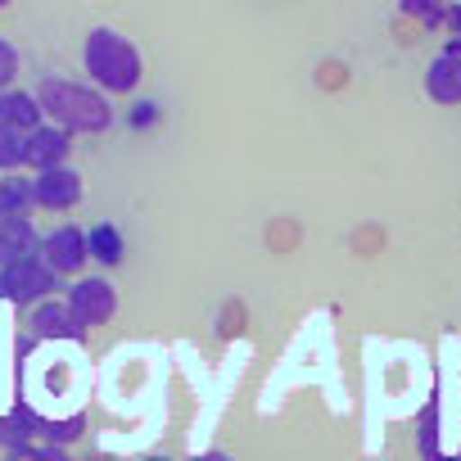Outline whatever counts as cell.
I'll return each mask as SVG.
<instances>
[{"instance_id": "6da1fadb", "label": "cell", "mask_w": 461, "mask_h": 461, "mask_svg": "<svg viewBox=\"0 0 461 461\" xmlns=\"http://www.w3.org/2000/svg\"><path fill=\"white\" fill-rule=\"evenodd\" d=\"M41 118L73 136H104L113 127V104L100 86H82L73 77H41L37 86Z\"/></svg>"}, {"instance_id": "7a4b0ae2", "label": "cell", "mask_w": 461, "mask_h": 461, "mask_svg": "<svg viewBox=\"0 0 461 461\" xmlns=\"http://www.w3.org/2000/svg\"><path fill=\"white\" fill-rule=\"evenodd\" d=\"M82 64H86V77H91L100 91H118V95L136 91V86H140V73H145L136 41L122 37V32H113V28H91V32H86Z\"/></svg>"}, {"instance_id": "3957f363", "label": "cell", "mask_w": 461, "mask_h": 461, "mask_svg": "<svg viewBox=\"0 0 461 461\" xmlns=\"http://www.w3.org/2000/svg\"><path fill=\"white\" fill-rule=\"evenodd\" d=\"M55 285H59V276L41 263V254L0 263V299L5 303H37V299L55 294Z\"/></svg>"}, {"instance_id": "277c9868", "label": "cell", "mask_w": 461, "mask_h": 461, "mask_svg": "<svg viewBox=\"0 0 461 461\" xmlns=\"http://www.w3.org/2000/svg\"><path fill=\"white\" fill-rule=\"evenodd\" d=\"M32 199L37 208L46 212H68L82 203V172L68 167V163H55V167H37L32 176Z\"/></svg>"}, {"instance_id": "5b68a950", "label": "cell", "mask_w": 461, "mask_h": 461, "mask_svg": "<svg viewBox=\"0 0 461 461\" xmlns=\"http://www.w3.org/2000/svg\"><path fill=\"white\" fill-rule=\"evenodd\" d=\"M32 335L41 339V344H77L82 335H86V321L73 312V303L68 299H37V308H32Z\"/></svg>"}, {"instance_id": "8992f818", "label": "cell", "mask_w": 461, "mask_h": 461, "mask_svg": "<svg viewBox=\"0 0 461 461\" xmlns=\"http://www.w3.org/2000/svg\"><path fill=\"white\" fill-rule=\"evenodd\" d=\"M37 254L55 276H77L86 267V226H55L46 240H37Z\"/></svg>"}, {"instance_id": "52a82bcc", "label": "cell", "mask_w": 461, "mask_h": 461, "mask_svg": "<svg viewBox=\"0 0 461 461\" xmlns=\"http://www.w3.org/2000/svg\"><path fill=\"white\" fill-rule=\"evenodd\" d=\"M64 299H68L73 312L86 321V330L113 321V312H118V290H113V281H104V276H77Z\"/></svg>"}, {"instance_id": "ba28073f", "label": "cell", "mask_w": 461, "mask_h": 461, "mask_svg": "<svg viewBox=\"0 0 461 461\" xmlns=\"http://www.w3.org/2000/svg\"><path fill=\"white\" fill-rule=\"evenodd\" d=\"M73 158V131L55 127V122H37L32 131H23V163L28 167H55Z\"/></svg>"}, {"instance_id": "9c48e42d", "label": "cell", "mask_w": 461, "mask_h": 461, "mask_svg": "<svg viewBox=\"0 0 461 461\" xmlns=\"http://www.w3.org/2000/svg\"><path fill=\"white\" fill-rule=\"evenodd\" d=\"M425 95L434 104H461V50H447L425 68Z\"/></svg>"}, {"instance_id": "30bf717a", "label": "cell", "mask_w": 461, "mask_h": 461, "mask_svg": "<svg viewBox=\"0 0 461 461\" xmlns=\"http://www.w3.org/2000/svg\"><path fill=\"white\" fill-rule=\"evenodd\" d=\"M122 254H127V245H122V230H118L113 221H95V226H86V263L118 267Z\"/></svg>"}, {"instance_id": "8fae6325", "label": "cell", "mask_w": 461, "mask_h": 461, "mask_svg": "<svg viewBox=\"0 0 461 461\" xmlns=\"http://www.w3.org/2000/svg\"><path fill=\"white\" fill-rule=\"evenodd\" d=\"M37 254V226L28 217H0V263Z\"/></svg>"}, {"instance_id": "7c38bea8", "label": "cell", "mask_w": 461, "mask_h": 461, "mask_svg": "<svg viewBox=\"0 0 461 461\" xmlns=\"http://www.w3.org/2000/svg\"><path fill=\"white\" fill-rule=\"evenodd\" d=\"M0 122L19 127V131H32V127L41 122L37 95H28V91H19V86H0Z\"/></svg>"}, {"instance_id": "4fadbf2b", "label": "cell", "mask_w": 461, "mask_h": 461, "mask_svg": "<svg viewBox=\"0 0 461 461\" xmlns=\"http://www.w3.org/2000/svg\"><path fill=\"white\" fill-rule=\"evenodd\" d=\"M41 429V416L32 407H19V411H0V447H10V456L32 443V434Z\"/></svg>"}, {"instance_id": "5bb4252c", "label": "cell", "mask_w": 461, "mask_h": 461, "mask_svg": "<svg viewBox=\"0 0 461 461\" xmlns=\"http://www.w3.org/2000/svg\"><path fill=\"white\" fill-rule=\"evenodd\" d=\"M32 208H37L32 181L19 176V172L10 167V176H0V217H28Z\"/></svg>"}, {"instance_id": "9a60e30c", "label": "cell", "mask_w": 461, "mask_h": 461, "mask_svg": "<svg viewBox=\"0 0 461 461\" xmlns=\"http://www.w3.org/2000/svg\"><path fill=\"white\" fill-rule=\"evenodd\" d=\"M82 429H86V416H82V411H68L64 420H41V429H37V434H46L50 443L68 447V443H77V438H82Z\"/></svg>"}, {"instance_id": "2e32d148", "label": "cell", "mask_w": 461, "mask_h": 461, "mask_svg": "<svg viewBox=\"0 0 461 461\" xmlns=\"http://www.w3.org/2000/svg\"><path fill=\"white\" fill-rule=\"evenodd\" d=\"M23 163V131L19 127H5V122H0V167H19Z\"/></svg>"}, {"instance_id": "e0dca14e", "label": "cell", "mask_w": 461, "mask_h": 461, "mask_svg": "<svg viewBox=\"0 0 461 461\" xmlns=\"http://www.w3.org/2000/svg\"><path fill=\"white\" fill-rule=\"evenodd\" d=\"M402 14H411V19H420L425 28H434V23H443V14H447V0H402Z\"/></svg>"}, {"instance_id": "ac0fdd59", "label": "cell", "mask_w": 461, "mask_h": 461, "mask_svg": "<svg viewBox=\"0 0 461 461\" xmlns=\"http://www.w3.org/2000/svg\"><path fill=\"white\" fill-rule=\"evenodd\" d=\"M14 77H19V50L0 37V86H14Z\"/></svg>"}, {"instance_id": "d6986e66", "label": "cell", "mask_w": 461, "mask_h": 461, "mask_svg": "<svg viewBox=\"0 0 461 461\" xmlns=\"http://www.w3.org/2000/svg\"><path fill=\"white\" fill-rule=\"evenodd\" d=\"M452 32H456V41H452V46H447V50H461V5H456V10H452Z\"/></svg>"}, {"instance_id": "ffe728a7", "label": "cell", "mask_w": 461, "mask_h": 461, "mask_svg": "<svg viewBox=\"0 0 461 461\" xmlns=\"http://www.w3.org/2000/svg\"><path fill=\"white\" fill-rule=\"evenodd\" d=\"M5 5H14V0H0V10H5Z\"/></svg>"}]
</instances>
